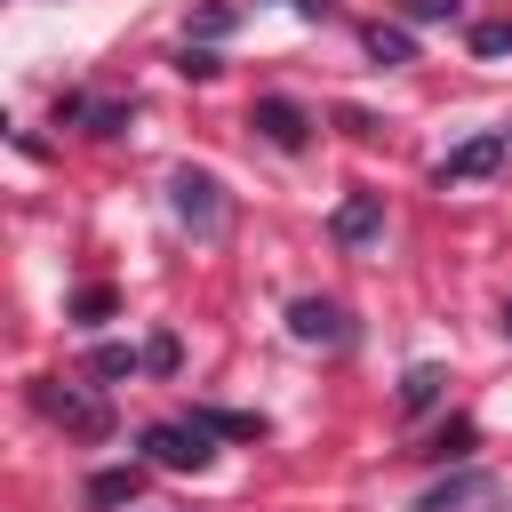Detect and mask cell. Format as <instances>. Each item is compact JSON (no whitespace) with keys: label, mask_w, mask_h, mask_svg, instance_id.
<instances>
[{"label":"cell","mask_w":512,"mask_h":512,"mask_svg":"<svg viewBox=\"0 0 512 512\" xmlns=\"http://www.w3.org/2000/svg\"><path fill=\"white\" fill-rule=\"evenodd\" d=\"M288 8H296V16H328V0H288Z\"/></svg>","instance_id":"44dd1931"},{"label":"cell","mask_w":512,"mask_h":512,"mask_svg":"<svg viewBox=\"0 0 512 512\" xmlns=\"http://www.w3.org/2000/svg\"><path fill=\"white\" fill-rule=\"evenodd\" d=\"M504 152H512V128H488V136H472V144H456L432 176H440V192H456V184H480V176H496L504 168Z\"/></svg>","instance_id":"7a4b0ae2"},{"label":"cell","mask_w":512,"mask_h":512,"mask_svg":"<svg viewBox=\"0 0 512 512\" xmlns=\"http://www.w3.org/2000/svg\"><path fill=\"white\" fill-rule=\"evenodd\" d=\"M464 448H472V424H448V432L432 440V456H464Z\"/></svg>","instance_id":"e0dca14e"},{"label":"cell","mask_w":512,"mask_h":512,"mask_svg":"<svg viewBox=\"0 0 512 512\" xmlns=\"http://www.w3.org/2000/svg\"><path fill=\"white\" fill-rule=\"evenodd\" d=\"M288 328H296V344H344V336H352L328 296H296V304H288Z\"/></svg>","instance_id":"ba28073f"},{"label":"cell","mask_w":512,"mask_h":512,"mask_svg":"<svg viewBox=\"0 0 512 512\" xmlns=\"http://www.w3.org/2000/svg\"><path fill=\"white\" fill-rule=\"evenodd\" d=\"M368 56H376V64H408V56H416L408 24H368Z\"/></svg>","instance_id":"30bf717a"},{"label":"cell","mask_w":512,"mask_h":512,"mask_svg":"<svg viewBox=\"0 0 512 512\" xmlns=\"http://www.w3.org/2000/svg\"><path fill=\"white\" fill-rule=\"evenodd\" d=\"M168 208L184 216V232H192V240H224V224H232L224 184H216L208 168H176V176H168Z\"/></svg>","instance_id":"6da1fadb"},{"label":"cell","mask_w":512,"mask_h":512,"mask_svg":"<svg viewBox=\"0 0 512 512\" xmlns=\"http://www.w3.org/2000/svg\"><path fill=\"white\" fill-rule=\"evenodd\" d=\"M256 128H264V144H280V152H304L312 144V120H304V104H288V96H256V112H248Z\"/></svg>","instance_id":"5b68a950"},{"label":"cell","mask_w":512,"mask_h":512,"mask_svg":"<svg viewBox=\"0 0 512 512\" xmlns=\"http://www.w3.org/2000/svg\"><path fill=\"white\" fill-rule=\"evenodd\" d=\"M504 336H512V304H504Z\"/></svg>","instance_id":"7402d4cb"},{"label":"cell","mask_w":512,"mask_h":512,"mask_svg":"<svg viewBox=\"0 0 512 512\" xmlns=\"http://www.w3.org/2000/svg\"><path fill=\"white\" fill-rule=\"evenodd\" d=\"M408 16H416V24H432V16H456V0H408Z\"/></svg>","instance_id":"ffe728a7"},{"label":"cell","mask_w":512,"mask_h":512,"mask_svg":"<svg viewBox=\"0 0 512 512\" xmlns=\"http://www.w3.org/2000/svg\"><path fill=\"white\" fill-rule=\"evenodd\" d=\"M144 368H160V376H168V368H176V336H152V344H144Z\"/></svg>","instance_id":"2e32d148"},{"label":"cell","mask_w":512,"mask_h":512,"mask_svg":"<svg viewBox=\"0 0 512 512\" xmlns=\"http://www.w3.org/2000/svg\"><path fill=\"white\" fill-rule=\"evenodd\" d=\"M144 448H152V464H168V472H208V456H216L200 416H192V424H152Z\"/></svg>","instance_id":"277c9868"},{"label":"cell","mask_w":512,"mask_h":512,"mask_svg":"<svg viewBox=\"0 0 512 512\" xmlns=\"http://www.w3.org/2000/svg\"><path fill=\"white\" fill-rule=\"evenodd\" d=\"M472 504H496V480L488 472H448L416 496V512H472Z\"/></svg>","instance_id":"8992f818"},{"label":"cell","mask_w":512,"mask_h":512,"mask_svg":"<svg viewBox=\"0 0 512 512\" xmlns=\"http://www.w3.org/2000/svg\"><path fill=\"white\" fill-rule=\"evenodd\" d=\"M440 384H448V376H440L432 360H416V368L400 376V408H432V400H440Z\"/></svg>","instance_id":"8fae6325"},{"label":"cell","mask_w":512,"mask_h":512,"mask_svg":"<svg viewBox=\"0 0 512 512\" xmlns=\"http://www.w3.org/2000/svg\"><path fill=\"white\" fill-rule=\"evenodd\" d=\"M200 424H208V432H224V440H256V432H264L256 416H232V408H208Z\"/></svg>","instance_id":"5bb4252c"},{"label":"cell","mask_w":512,"mask_h":512,"mask_svg":"<svg viewBox=\"0 0 512 512\" xmlns=\"http://www.w3.org/2000/svg\"><path fill=\"white\" fill-rule=\"evenodd\" d=\"M32 400H40L48 424H64V432H80V440H104V432H112V408L88 400V392H72V384H40Z\"/></svg>","instance_id":"3957f363"},{"label":"cell","mask_w":512,"mask_h":512,"mask_svg":"<svg viewBox=\"0 0 512 512\" xmlns=\"http://www.w3.org/2000/svg\"><path fill=\"white\" fill-rule=\"evenodd\" d=\"M328 232H336L344 248H368V240L384 232V200H376V192H352V200H336V216H328Z\"/></svg>","instance_id":"52a82bcc"},{"label":"cell","mask_w":512,"mask_h":512,"mask_svg":"<svg viewBox=\"0 0 512 512\" xmlns=\"http://www.w3.org/2000/svg\"><path fill=\"white\" fill-rule=\"evenodd\" d=\"M136 496H144V472H136V464H112V472L88 480V504H104V512H112V504H136Z\"/></svg>","instance_id":"9c48e42d"},{"label":"cell","mask_w":512,"mask_h":512,"mask_svg":"<svg viewBox=\"0 0 512 512\" xmlns=\"http://www.w3.org/2000/svg\"><path fill=\"white\" fill-rule=\"evenodd\" d=\"M192 32H200V40H224V32H232V8H200V24H192Z\"/></svg>","instance_id":"9a60e30c"},{"label":"cell","mask_w":512,"mask_h":512,"mask_svg":"<svg viewBox=\"0 0 512 512\" xmlns=\"http://www.w3.org/2000/svg\"><path fill=\"white\" fill-rule=\"evenodd\" d=\"M176 72H184V80H208V72H216V56H208V48H184V64H176Z\"/></svg>","instance_id":"ac0fdd59"},{"label":"cell","mask_w":512,"mask_h":512,"mask_svg":"<svg viewBox=\"0 0 512 512\" xmlns=\"http://www.w3.org/2000/svg\"><path fill=\"white\" fill-rule=\"evenodd\" d=\"M88 368H96V376H136V368H144V352H128V344H96V352H88Z\"/></svg>","instance_id":"7c38bea8"},{"label":"cell","mask_w":512,"mask_h":512,"mask_svg":"<svg viewBox=\"0 0 512 512\" xmlns=\"http://www.w3.org/2000/svg\"><path fill=\"white\" fill-rule=\"evenodd\" d=\"M472 56H512V16H488V24H472Z\"/></svg>","instance_id":"4fadbf2b"},{"label":"cell","mask_w":512,"mask_h":512,"mask_svg":"<svg viewBox=\"0 0 512 512\" xmlns=\"http://www.w3.org/2000/svg\"><path fill=\"white\" fill-rule=\"evenodd\" d=\"M72 312H80V320H104V312H112V288H88V296H80Z\"/></svg>","instance_id":"d6986e66"}]
</instances>
